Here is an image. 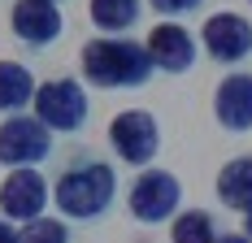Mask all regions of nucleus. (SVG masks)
Masks as SVG:
<instances>
[{
  "instance_id": "f257e3e1",
  "label": "nucleus",
  "mask_w": 252,
  "mask_h": 243,
  "mask_svg": "<svg viewBox=\"0 0 252 243\" xmlns=\"http://www.w3.org/2000/svg\"><path fill=\"white\" fill-rule=\"evenodd\" d=\"M113 191H118V174H113L109 161H96V156H74V165H65L52 182L57 209L78 221L100 217L113 204Z\"/></svg>"
},
{
  "instance_id": "f03ea898",
  "label": "nucleus",
  "mask_w": 252,
  "mask_h": 243,
  "mask_svg": "<svg viewBox=\"0 0 252 243\" xmlns=\"http://www.w3.org/2000/svg\"><path fill=\"white\" fill-rule=\"evenodd\" d=\"M83 78L92 87H144L152 78V57L135 39H87L83 44Z\"/></svg>"
},
{
  "instance_id": "7ed1b4c3",
  "label": "nucleus",
  "mask_w": 252,
  "mask_h": 243,
  "mask_svg": "<svg viewBox=\"0 0 252 243\" xmlns=\"http://www.w3.org/2000/svg\"><path fill=\"white\" fill-rule=\"evenodd\" d=\"M92 113V100L78 87V78H48L35 91V118L48 130H78Z\"/></svg>"
},
{
  "instance_id": "20e7f679",
  "label": "nucleus",
  "mask_w": 252,
  "mask_h": 243,
  "mask_svg": "<svg viewBox=\"0 0 252 243\" xmlns=\"http://www.w3.org/2000/svg\"><path fill=\"white\" fill-rule=\"evenodd\" d=\"M52 152V130L39 118H4L0 126V165L4 170H31L35 161H44Z\"/></svg>"
},
{
  "instance_id": "39448f33",
  "label": "nucleus",
  "mask_w": 252,
  "mask_h": 243,
  "mask_svg": "<svg viewBox=\"0 0 252 243\" xmlns=\"http://www.w3.org/2000/svg\"><path fill=\"white\" fill-rule=\"evenodd\" d=\"M109 144H113V152L122 161L148 165L157 156V148H161V126H157V118L148 109H126V113H118L109 122Z\"/></svg>"
},
{
  "instance_id": "423d86ee",
  "label": "nucleus",
  "mask_w": 252,
  "mask_h": 243,
  "mask_svg": "<svg viewBox=\"0 0 252 243\" xmlns=\"http://www.w3.org/2000/svg\"><path fill=\"white\" fill-rule=\"evenodd\" d=\"M178 200H183V187H178V178L170 170H139V178L130 182V195H126L130 213L139 221H148V226L174 217Z\"/></svg>"
},
{
  "instance_id": "0eeeda50",
  "label": "nucleus",
  "mask_w": 252,
  "mask_h": 243,
  "mask_svg": "<svg viewBox=\"0 0 252 243\" xmlns=\"http://www.w3.org/2000/svg\"><path fill=\"white\" fill-rule=\"evenodd\" d=\"M52 200V187L39 170H9L0 182V213L4 221H35Z\"/></svg>"
},
{
  "instance_id": "6e6552de",
  "label": "nucleus",
  "mask_w": 252,
  "mask_h": 243,
  "mask_svg": "<svg viewBox=\"0 0 252 243\" xmlns=\"http://www.w3.org/2000/svg\"><path fill=\"white\" fill-rule=\"evenodd\" d=\"M200 39H204V48H209L213 61L235 65V61H244L252 52V22L239 18V13H213V18L204 22Z\"/></svg>"
},
{
  "instance_id": "1a4fd4ad",
  "label": "nucleus",
  "mask_w": 252,
  "mask_h": 243,
  "mask_svg": "<svg viewBox=\"0 0 252 243\" xmlns=\"http://www.w3.org/2000/svg\"><path fill=\"white\" fill-rule=\"evenodd\" d=\"M9 26L26 48H48L61 35V9H57V0H18Z\"/></svg>"
},
{
  "instance_id": "9d476101",
  "label": "nucleus",
  "mask_w": 252,
  "mask_h": 243,
  "mask_svg": "<svg viewBox=\"0 0 252 243\" xmlns=\"http://www.w3.org/2000/svg\"><path fill=\"white\" fill-rule=\"evenodd\" d=\"M148 57H152V70H165V74H187L196 65V39L187 35V26L178 22H161L148 35Z\"/></svg>"
},
{
  "instance_id": "9b49d317",
  "label": "nucleus",
  "mask_w": 252,
  "mask_h": 243,
  "mask_svg": "<svg viewBox=\"0 0 252 243\" xmlns=\"http://www.w3.org/2000/svg\"><path fill=\"white\" fill-rule=\"evenodd\" d=\"M213 113L226 130H252V74H226L218 83Z\"/></svg>"
},
{
  "instance_id": "f8f14e48",
  "label": "nucleus",
  "mask_w": 252,
  "mask_h": 243,
  "mask_svg": "<svg viewBox=\"0 0 252 243\" xmlns=\"http://www.w3.org/2000/svg\"><path fill=\"white\" fill-rule=\"evenodd\" d=\"M218 200L235 213H252V156H235L218 170Z\"/></svg>"
},
{
  "instance_id": "ddd939ff",
  "label": "nucleus",
  "mask_w": 252,
  "mask_h": 243,
  "mask_svg": "<svg viewBox=\"0 0 252 243\" xmlns=\"http://www.w3.org/2000/svg\"><path fill=\"white\" fill-rule=\"evenodd\" d=\"M35 91H39V83L31 78L26 65L0 61V113H18L26 104H35Z\"/></svg>"
},
{
  "instance_id": "4468645a",
  "label": "nucleus",
  "mask_w": 252,
  "mask_h": 243,
  "mask_svg": "<svg viewBox=\"0 0 252 243\" xmlns=\"http://www.w3.org/2000/svg\"><path fill=\"white\" fill-rule=\"evenodd\" d=\"M139 9H144V0H92V4H87L92 22L100 26L104 35L130 30V26L139 22Z\"/></svg>"
},
{
  "instance_id": "2eb2a0df",
  "label": "nucleus",
  "mask_w": 252,
  "mask_h": 243,
  "mask_svg": "<svg viewBox=\"0 0 252 243\" xmlns=\"http://www.w3.org/2000/svg\"><path fill=\"white\" fill-rule=\"evenodd\" d=\"M174 243H218V221L209 217L204 209H187L174 217V230H170Z\"/></svg>"
},
{
  "instance_id": "dca6fc26",
  "label": "nucleus",
  "mask_w": 252,
  "mask_h": 243,
  "mask_svg": "<svg viewBox=\"0 0 252 243\" xmlns=\"http://www.w3.org/2000/svg\"><path fill=\"white\" fill-rule=\"evenodd\" d=\"M18 243H70V230L57 217H35L18 230Z\"/></svg>"
},
{
  "instance_id": "f3484780",
  "label": "nucleus",
  "mask_w": 252,
  "mask_h": 243,
  "mask_svg": "<svg viewBox=\"0 0 252 243\" xmlns=\"http://www.w3.org/2000/svg\"><path fill=\"white\" fill-rule=\"evenodd\" d=\"M157 13H196L204 0H148Z\"/></svg>"
},
{
  "instance_id": "a211bd4d",
  "label": "nucleus",
  "mask_w": 252,
  "mask_h": 243,
  "mask_svg": "<svg viewBox=\"0 0 252 243\" xmlns=\"http://www.w3.org/2000/svg\"><path fill=\"white\" fill-rule=\"evenodd\" d=\"M0 243H18V230H13L9 221H0Z\"/></svg>"
},
{
  "instance_id": "6ab92c4d",
  "label": "nucleus",
  "mask_w": 252,
  "mask_h": 243,
  "mask_svg": "<svg viewBox=\"0 0 252 243\" xmlns=\"http://www.w3.org/2000/svg\"><path fill=\"white\" fill-rule=\"evenodd\" d=\"M218 243H252L248 235H218Z\"/></svg>"
},
{
  "instance_id": "aec40b11",
  "label": "nucleus",
  "mask_w": 252,
  "mask_h": 243,
  "mask_svg": "<svg viewBox=\"0 0 252 243\" xmlns=\"http://www.w3.org/2000/svg\"><path fill=\"white\" fill-rule=\"evenodd\" d=\"M244 230H248V239H252V213H244Z\"/></svg>"
}]
</instances>
